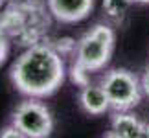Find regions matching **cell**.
<instances>
[{
	"label": "cell",
	"mask_w": 149,
	"mask_h": 138,
	"mask_svg": "<svg viewBox=\"0 0 149 138\" xmlns=\"http://www.w3.org/2000/svg\"><path fill=\"white\" fill-rule=\"evenodd\" d=\"M66 66L63 54L54 44H30L15 59L9 79L15 90L24 98H50L63 87Z\"/></svg>",
	"instance_id": "1"
},
{
	"label": "cell",
	"mask_w": 149,
	"mask_h": 138,
	"mask_svg": "<svg viewBox=\"0 0 149 138\" xmlns=\"http://www.w3.org/2000/svg\"><path fill=\"white\" fill-rule=\"evenodd\" d=\"M116 48V31L111 24L98 22L85 31L74 46L70 79L76 87L90 83V74L101 72L111 63Z\"/></svg>",
	"instance_id": "2"
},
{
	"label": "cell",
	"mask_w": 149,
	"mask_h": 138,
	"mask_svg": "<svg viewBox=\"0 0 149 138\" xmlns=\"http://www.w3.org/2000/svg\"><path fill=\"white\" fill-rule=\"evenodd\" d=\"M100 85L109 98L111 111H133L144 96L140 77L127 68L107 70L101 76Z\"/></svg>",
	"instance_id": "3"
},
{
	"label": "cell",
	"mask_w": 149,
	"mask_h": 138,
	"mask_svg": "<svg viewBox=\"0 0 149 138\" xmlns=\"http://www.w3.org/2000/svg\"><path fill=\"white\" fill-rule=\"evenodd\" d=\"M11 123L24 138H46L54 131V116L41 98H24L11 112Z\"/></svg>",
	"instance_id": "4"
},
{
	"label": "cell",
	"mask_w": 149,
	"mask_h": 138,
	"mask_svg": "<svg viewBox=\"0 0 149 138\" xmlns=\"http://www.w3.org/2000/svg\"><path fill=\"white\" fill-rule=\"evenodd\" d=\"M48 13L61 24H77L94 9V0H46Z\"/></svg>",
	"instance_id": "5"
},
{
	"label": "cell",
	"mask_w": 149,
	"mask_h": 138,
	"mask_svg": "<svg viewBox=\"0 0 149 138\" xmlns=\"http://www.w3.org/2000/svg\"><path fill=\"white\" fill-rule=\"evenodd\" d=\"M107 136L116 138H149V123L133 114L131 111H112L111 131Z\"/></svg>",
	"instance_id": "6"
},
{
	"label": "cell",
	"mask_w": 149,
	"mask_h": 138,
	"mask_svg": "<svg viewBox=\"0 0 149 138\" xmlns=\"http://www.w3.org/2000/svg\"><path fill=\"white\" fill-rule=\"evenodd\" d=\"M77 101L81 111L87 112L88 116H103L111 111L109 98L100 83H87L85 87H79Z\"/></svg>",
	"instance_id": "7"
},
{
	"label": "cell",
	"mask_w": 149,
	"mask_h": 138,
	"mask_svg": "<svg viewBox=\"0 0 149 138\" xmlns=\"http://www.w3.org/2000/svg\"><path fill=\"white\" fill-rule=\"evenodd\" d=\"M133 0H103V13L111 22L114 24H122L123 19L127 17V11Z\"/></svg>",
	"instance_id": "8"
},
{
	"label": "cell",
	"mask_w": 149,
	"mask_h": 138,
	"mask_svg": "<svg viewBox=\"0 0 149 138\" xmlns=\"http://www.w3.org/2000/svg\"><path fill=\"white\" fill-rule=\"evenodd\" d=\"M9 50H11V41H9V33L6 31V28L0 22V68L6 65L9 57Z\"/></svg>",
	"instance_id": "9"
},
{
	"label": "cell",
	"mask_w": 149,
	"mask_h": 138,
	"mask_svg": "<svg viewBox=\"0 0 149 138\" xmlns=\"http://www.w3.org/2000/svg\"><path fill=\"white\" fill-rule=\"evenodd\" d=\"M0 138H24V136H22L20 131L9 122L8 125H6V127L0 129Z\"/></svg>",
	"instance_id": "10"
},
{
	"label": "cell",
	"mask_w": 149,
	"mask_h": 138,
	"mask_svg": "<svg viewBox=\"0 0 149 138\" xmlns=\"http://www.w3.org/2000/svg\"><path fill=\"white\" fill-rule=\"evenodd\" d=\"M140 85H142V92H144V96L149 98V66H146V70L142 72V76H140Z\"/></svg>",
	"instance_id": "11"
},
{
	"label": "cell",
	"mask_w": 149,
	"mask_h": 138,
	"mask_svg": "<svg viewBox=\"0 0 149 138\" xmlns=\"http://www.w3.org/2000/svg\"><path fill=\"white\" fill-rule=\"evenodd\" d=\"M134 4H149V0H133Z\"/></svg>",
	"instance_id": "12"
},
{
	"label": "cell",
	"mask_w": 149,
	"mask_h": 138,
	"mask_svg": "<svg viewBox=\"0 0 149 138\" xmlns=\"http://www.w3.org/2000/svg\"><path fill=\"white\" fill-rule=\"evenodd\" d=\"M4 2H6V0H0V9H2V6H4Z\"/></svg>",
	"instance_id": "13"
}]
</instances>
